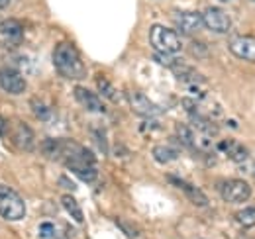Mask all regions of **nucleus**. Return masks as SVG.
I'll use <instances>...</instances> for the list:
<instances>
[{
    "label": "nucleus",
    "instance_id": "1",
    "mask_svg": "<svg viewBox=\"0 0 255 239\" xmlns=\"http://www.w3.org/2000/svg\"><path fill=\"white\" fill-rule=\"evenodd\" d=\"M41 151L53 161H63L67 169H71L81 180L85 182L96 180L98 173L95 167V155L81 143L71 139H45Z\"/></svg>",
    "mask_w": 255,
    "mask_h": 239
},
{
    "label": "nucleus",
    "instance_id": "2",
    "mask_svg": "<svg viewBox=\"0 0 255 239\" xmlns=\"http://www.w3.org/2000/svg\"><path fill=\"white\" fill-rule=\"evenodd\" d=\"M53 65L57 69V73L65 77V79H71V81H81L87 77V67L81 59L77 47L69 41H61L55 51H53Z\"/></svg>",
    "mask_w": 255,
    "mask_h": 239
},
{
    "label": "nucleus",
    "instance_id": "3",
    "mask_svg": "<svg viewBox=\"0 0 255 239\" xmlns=\"http://www.w3.org/2000/svg\"><path fill=\"white\" fill-rule=\"evenodd\" d=\"M149 41H151L153 49L159 55H177L183 49L181 37L171 28H165V26H159V24H155L149 30Z\"/></svg>",
    "mask_w": 255,
    "mask_h": 239
},
{
    "label": "nucleus",
    "instance_id": "4",
    "mask_svg": "<svg viewBox=\"0 0 255 239\" xmlns=\"http://www.w3.org/2000/svg\"><path fill=\"white\" fill-rule=\"evenodd\" d=\"M0 216L8 222H18L26 216V202L14 188L6 184H0Z\"/></svg>",
    "mask_w": 255,
    "mask_h": 239
},
{
    "label": "nucleus",
    "instance_id": "5",
    "mask_svg": "<svg viewBox=\"0 0 255 239\" xmlns=\"http://www.w3.org/2000/svg\"><path fill=\"white\" fill-rule=\"evenodd\" d=\"M218 192L228 204H242L250 200L252 196V186L246 180L240 179H228L218 184Z\"/></svg>",
    "mask_w": 255,
    "mask_h": 239
},
{
    "label": "nucleus",
    "instance_id": "6",
    "mask_svg": "<svg viewBox=\"0 0 255 239\" xmlns=\"http://www.w3.org/2000/svg\"><path fill=\"white\" fill-rule=\"evenodd\" d=\"M232 55L244 61H255V37L252 35H234L228 41Z\"/></svg>",
    "mask_w": 255,
    "mask_h": 239
},
{
    "label": "nucleus",
    "instance_id": "7",
    "mask_svg": "<svg viewBox=\"0 0 255 239\" xmlns=\"http://www.w3.org/2000/svg\"><path fill=\"white\" fill-rule=\"evenodd\" d=\"M202 24L208 28V30L216 31V33H226L232 26V20L230 16L224 12L222 8H206L204 14H202Z\"/></svg>",
    "mask_w": 255,
    "mask_h": 239
},
{
    "label": "nucleus",
    "instance_id": "8",
    "mask_svg": "<svg viewBox=\"0 0 255 239\" xmlns=\"http://www.w3.org/2000/svg\"><path fill=\"white\" fill-rule=\"evenodd\" d=\"M0 89L10 94H22L26 90V81L18 71L4 67L0 69Z\"/></svg>",
    "mask_w": 255,
    "mask_h": 239
},
{
    "label": "nucleus",
    "instance_id": "9",
    "mask_svg": "<svg viewBox=\"0 0 255 239\" xmlns=\"http://www.w3.org/2000/svg\"><path fill=\"white\" fill-rule=\"evenodd\" d=\"M75 98H77V102L83 104L89 112H96V114H104V112H106L104 102L96 96L95 92H91V90L83 89V87H77V89H75Z\"/></svg>",
    "mask_w": 255,
    "mask_h": 239
},
{
    "label": "nucleus",
    "instance_id": "10",
    "mask_svg": "<svg viewBox=\"0 0 255 239\" xmlns=\"http://www.w3.org/2000/svg\"><path fill=\"white\" fill-rule=\"evenodd\" d=\"M169 182H173L175 186H179V188L185 192V196L191 200L192 204H196V206H208V198H206V194H204L200 188L192 186V184L185 182V180L177 179L175 175H169Z\"/></svg>",
    "mask_w": 255,
    "mask_h": 239
},
{
    "label": "nucleus",
    "instance_id": "11",
    "mask_svg": "<svg viewBox=\"0 0 255 239\" xmlns=\"http://www.w3.org/2000/svg\"><path fill=\"white\" fill-rule=\"evenodd\" d=\"M129 106L131 110L137 114V116H143V118H155L159 114V110L149 102V98H145L141 92H133L129 96Z\"/></svg>",
    "mask_w": 255,
    "mask_h": 239
},
{
    "label": "nucleus",
    "instance_id": "12",
    "mask_svg": "<svg viewBox=\"0 0 255 239\" xmlns=\"http://www.w3.org/2000/svg\"><path fill=\"white\" fill-rule=\"evenodd\" d=\"M175 22H177L179 30L183 31V33H187V35L196 33L204 26L202 24V14H198V12H179Z\"/></svg>",
    "mask_w": 255,
    "mask_h": 239
},
{
    "label": "nucleus",
    "instance_id": "13",
    "mask_svg": "<svg viewBox=\"0 0 255 239\" xmlns=\"http://www.w3.org/2000/svg\"><path fill=\"white\" fill-rule=\"evenodd\" d=\"M0 35H2L4 41L16 45V43H20L22 37H24V28H22V24H20L18 20L8 18V20H4V22L0 24Z\"/></svg>",
    "mask_w": 255,
    "mask_h": 239
},
{
    "label": "nucleus",
    "instance_id": "14",
    "mask_svg": "<svg viewBox=\"0 0 255 239\" xmlns=\"http://www.w3.org/2000/svg\"><path fill=\"white\" fill-rule=\"evenodd\" d=\"M14 143H16L20 149H26V151H30L33 147V131L30 129L28 123H22V121L16 123V129H14Z\"/></svg>",
    "mask_w": 255,
    "mask_h": 239
},
{
    "label": "nucleus",
    "instance_id": "15",
    "mask_svg": "<svg viewBox=\"0 0 255 239\" xmlns=\"http://www.w3.org/2000/svg\"><path fill=\"white\" fill-rule=\"evenodd\" d=\"M220 149L228 155V159H232L234 163H244V161H248V157H250V151L246 145H242V143H238V141H224L220 143Z\"/></svg>",
    "mask_w": 255,
    "mask_h": 239
},
{
    "label": "nucleus",
    "instance_id": "16",
    "mask_svg": "<svg viewBox=\"0 0 255 239\" xmlns=\"http://www.w3.org/2000/svg\"><path fill=\"white\" fill-rule=\"evenodd\" d=\"M61 204L65 206V210L71 214V218L77 222V224H83V210H81V206H79V202L71 196V194H65V196H61Z\"/></svg>",
    "mask_w": 255,
    "mask_h": 239
},
{
    "label": "nucleus",
    "instance_id": "17",
    "mask_svg": "<svg viewBox=\"0 0 255 239\" xmlns=\"http://www.w3.org/2000/svg\"><path fill=\"white\" fill-rule=\"evenodd\" d=\"M153 157L157 163H171L179 157V151L175 147H169V145H155L153 147Z\"/></svg>",
    "mask_w": 255,
    "mask_h": 239
},
{
    "label": "nucleus",
    "instance_id": "18",
    "mask_svg": "<svg viewBox=\"0 0 255 239\" xmlns=\"http://www.w3.org/2000/svg\"><path fill=\"white\" fill-rule=\"evenodd\" d=\"M236 222L244 228H254L255 226V206L244 208L240 212H236Z\"/></svg>",
    "mask_w": 255,
    "mask_h": 239
},
{
    "label": "nucleus",
    "instance_id": "19",
    "mask_svg": "<svg viewBox=\"0 0 255 239\" xmlns=\"http://www.w3.org/2000/svg\"><path fill=\"white\" fill-rule=\"evenodd\" d=\"M37 236L39 239H53L55 238V226L51 222H41L37 228Z\"/></svg>",
    "mask_w": 255,
    "mask_h": 239
},
{
    "label": "nucleus",
    "instance_id": "20",
    "mask_svg": "<svg viewBox=\"0 0 255 239\" xmlns=\"http://www.w3.org/2000/svg\"><path fill=\"white\" fill-rule=\"evenodd\" d=\"M32 108L33 112H35V116L39 120H49L51 118V110L43 104V102H37V98H33L32 100Z\"/></svg>",
    "mask_w": 255,
    "mask_h": 239
},
{
    "label": "nucleus",
    "instance_id": "21",
    "mask_svg": "<svg viewBox=\"0 0 255 239\" xmlns=\"http://www.w3.org/2000/svg\"><path fill=\"white\" fill-rule=\"evenodd\" d=\"M98 89L102 90V94H104V96H108L110 100H114V102H116V100H120V98H118V92L112 89V85H110L108 81H102V79H100V81H98Z\"/></svg>",
    "mask_w": 255,
    "mask_h": 239
},
{
    "label": "nucleus",
    "instance_id": "22",
    "mask_svg": "<svg viewBox=\"0 0 255 239\" xmlns=\"http://www.w3.org/2000/svg\"><path fill=\"white\" fill-rule=\"evenodd\" d=\"M4 131H6V121L0 118V135H4Z\"/></svg>",
    "mask_w": 255,
    "mask_h": 239
},
{
    "label": "nucleus",
    "instance_id": "23",
    "mask_svg": "<svg viewBox=\"0 0 255 239\" xmlns=\"http://www.w3.org/2000/svg\"><path fill=\"white\" fill-rule=\"evenodd\" d=\"M8 4H10V0H0V10H2V8H6Z\"/></svg>",
    "mask_w": 255,
    "mask_h": 239
},
{
    "label": "nucleus",
    "instance_id": "24",
    "mask_svg": "<svg viewBox=\"0 0 255 239\" xmlns=\"http://www.w3.org/2000/svg\"><path fill=\"white\" fill-rule=\"evenodd\" d=\"M254 175H255V161H254Z\"/></svg>",
    "mask_w": 255,
    "mask_h": 239
}]
</instances>
